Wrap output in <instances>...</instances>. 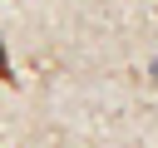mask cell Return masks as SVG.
I'll return each mask as SVG.
<instances>
[{
  "label": "cell",
  "instance_id": "1",
  "mask_svg": "<svg viewBox=\"0 0 158 148\" xmlns=\"http://www.w3.org/2000/svg\"><path fill=\"white\" fill-rule=\"evenodd\" d=\"M0 79H5V84L15 79V74H10V54H5V44H0Z\"/></svg>",
  "mask_w": 158,
  "mask_h": 148
}]
</instances>
